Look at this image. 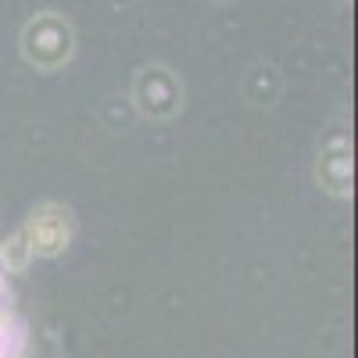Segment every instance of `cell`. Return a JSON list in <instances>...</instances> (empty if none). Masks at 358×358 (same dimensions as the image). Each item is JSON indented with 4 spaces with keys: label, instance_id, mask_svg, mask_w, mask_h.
<instances>
[{
    "label": "cell",
    "instance_id": "cell-1",
    "mask_svg": "<svg viewBox=\"0 0 358 358\" xmlns=\"http://www.w3.org/2000/svg\"><path fill=\"white\" fill-rule=\"evenodd\" d=\"M0 358H22V322L11 301L4 268H0Z\"/></svg>",
    "mask_w": 358,
    "mask_h": 358
}]
</instances>
